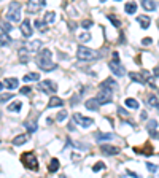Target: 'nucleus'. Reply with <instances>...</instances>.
<instances>
[{"instance_id": "49", "label": "nucleus", "mask_w": 159, "mask_h": 178, "mask_svg": "<svg viewBox=\"0 0 159 178\" xmlns=\"http://www.w3.org/2000/svg\"><path fill=\"white\" fill-rule=\"evenodd\" d=\"M116 2H119V0H116Z\"/></svg>"}, {"instance_id": "21", "label": "nucleus", "mask_w": 159, "mask_h": 178, "mask_svg": "<svg viewBox=\"0 0 159 178\" xmlns=\"http://www.w3.org/2000/svg\"><path fill=\"white\" fill-rule=\"evenodd\" d=\"M54 21H56V13L54 11H46L45 18H43V22L45 24H53Z\"/></svg>"}, {"instance_id": "11", "label": "nucleus", "mask_w": 159, "mask_h": 178, "mask_svg": "<svg viewBox=\"0 0 159 178\" xmlns=\"http://www.w3.org/2000/svg\"><path fill=\"white\" fill-rule=\"evenodd\" d=\"M42 46H43V43L40 40H34L32 43H27L26 45V51L27 53H37L38 49H42Z\"/></svg>"}, {"instance_id": "27", "label": "nucleus", "mask_w": 159, "mask_h": 178, "mask_svg": "<svg viewBox=\"0 0 159 178\" xmlns=\"http://www.w3.org/2000/svg\"><path fill=\"white\" fill-rule=\"evenodd\" d=\"M21 108H22V104L19 100H16V102H13V104L8 105V111H11V113H13V111H19Z\"/></svg>"}, {"instance_id": "6", "label": "nucleus", "mask_w": 159, "mask_h": 178, "mask_svg": "<svg viewBox=\"0 0 159 178\" xmlns=\"http://www.w3.org/2000/svg\"><path fill=\"white\" fill-rule=\"evenodd\" d=\"M108 69L113 72V75H116V77H119V78H123L124 75H126L124 65L118 61V57H113V61H110V62H108Z\"/></svg>"}, {"instance_id": "4", "label": "nucleus", "mask_w": 159, "mask_h": 178, "mask_svg": "<svg viewBox=\"0 0 159 178\" xmlns=\"http://www.w3.org/2000/svg\"><path fill=\"white\" fill-rule=\"evenodd\" d=\"M21 162H22L27 168H29V170H34V172L38 170V162H37V157H35V154L30 153V151L22 153V156H21Z\"/></svg>"}, {"instance_id": "20", "label": "nucleus", "mask_w": 159, "mask_h": 178, "mask_svg": "<svg viewBox=\"0 0 159 178\" xmlns=\"http://www.w3.org/2000/svg\"><path fill=\"white\" fill-rule=\"evenodd\" d=\"M145 102H146L149 107H153V108L159 110V99H157L156 96H148V99H146Z\"/></svg>"}, {"instance_id": "42", "label": "nucleus", "mask_w": 159, "mask_h": 178, "mask_svg": "<svg viewBox=\"0 0 159 178\" xmlns=\"http://www.w3.org/2000/svg\"><path fill=\"white\" fill-rule=\"evenodd\" d=\"M118 113H119L121 116H129V113H127L124 108H118Z\"/></svg>"}, {"instance_id": "12", "label": "nucleus", "mask_w": 159, "mask_h": 178, "mask_svg": "<svg viewBox=\"0 0 159 178\" xmlns=\"http://www.w3.org/2000/svg\"><path fill=\"white\" fill-rule=\"evenodd\" d=\"M100 151L104 153V154H107V156H116V154L119 153V149H118L116 146H110V145H102V146H100Z\"/></svg>"}, {"instance_id": "38", "label": "nucleus", "mask_w": 159, "mask_h": 178, "mask_svg": "<svg viewBox=\"0 0 159 178\" xmlns=\"http://www.w3.org/2000/svg\"><path fill=\"white\" fill-rule=\"evenodd\" d=\"M102 168H105V165H104V162H97L94 167H92V170H94V172H100L102 170Z\"/></svg>"}, {"instance_id": "16", "label": "nucleus", "mask_w": 159, "mask_h": 178, "mask_svg": "<svg viewBox=\"0 0 159 178\" xmlns=\"http://www.w3.org/2000/svg\"><path fill=\"white\" fill-rule=\"evenodd\" d=\"M64 105V100L59 99V97H51L50 102H48V108H58V107H62Z\"/></svg>"}, {"instance_id": "39", "label": "nucleus", "mask_w": 159, "mask_h": 178, "mask_svg": "<svg viewBox=\"0 0 159 178\" xmlns=\"http://www.w3.org/2000/svg\"><path fill=\"white\" fill-rule=\"evenodd\" d=\"M81 27L83 29H89V27H92V21H89V19H85L81 22Z\"/></svg>"}, {"instance_id": "34", "label": "nucleus", "mask_w": 159, "mask_h": 178, "mask_svg": "<svg viewBox=\"0 0 159 178\" xmlns=\"http://www.w3.org/2000/svg\"><path fill=\"white\" fill-rule=\"evenodd\" d=\"M67 116H69L67 111H61V113L58 115V118H56V119H58V123H62L64 119H67Z\"/></svg>"}, {"instance_id": "25", "label": "nucleus", "mask_w": 159, "mask_h": 178, "mask_svg": "<svg viewBox=\"0 0 159 178\" xmlns=\"http://www.w3.org/2000/svg\"><path fill=\"white\" fill-rule=\"evenodd\" d=\"M26 83H29V81H38L40 80V75L38 73H27L24 75V78H22Z\"/></svg>"}, {"instance_id": "44", "label": "nucleus", "mask_w": 159, "mask_h": 178, "mask_svg": "<svg viewBox=\"0 0 159 178\" xmlns=\"http://www.w3.org/2000/svg\"><path fill=\"white\" fill-rule=\"evenodd\" d=\"M127 175H130V176H134V178H137L138 175L135 173V172H132V170H127Z\"/></svg>"}, {"instance_id": "18", "label": "nucleus", "mask_w": 159, "mask_h": 178, "mask_svg": "<svg viewBox=\"0 0 159 178\" xmlns=\"http://www.w3.org/2000/svg\"><path fill=\"white\" fill-rule=\"evenodd\" d=\"M137 22L140 24V27H142V29H148L151 19H149L148 16H138V18H137Z\"/></svg>"}, {"instance_id": "40", "label": "nucleus", "mask_w": 159, "mask_h": 178, "mask_svg": "<svg viewBox=\"0 0 159 178\" xmlns=\"http://www.w3.org/2000/svg\"><path fill=\"white\" fill-rule=\"evenodd\" d=\"M19 92H21V94H24V96H29L30 92H32V88H27V86H26V88H21Z\"/></svg>"}, {"instance_id": "3", "label": "nucleus", "mask_w": 159, "mask_h": 178, "mask_svg": "<svg viewBox=\"0 0 159 178\" xmlns=\"http://www.w3.org/2000/svg\"><path fill=\"white\" fill-rule=\"evenodd\" d=\"M111 99H113V92H111V88L100 86V91L97 92V96H96V100L99 102V105L110 104V102H111Z\"/></svg>"}, {"instance_id": "43", "label": "nucleus", "mask_w": 159, "mask_h": 178, "mask_svg": "<svg viewBox=\"0 0 159 178\" xmlns=\"http://www.w3.org/2000/svg\"><path fill=\"white\" fill-rule=\"evenodd\" d=\"M142 43H143L145 46H148V45H151V38H143V40H142Z\"/></svg>"}, {"instance_id": "2", "label": "nucleus", "mask_w": 159, "mask_h": 178, "mask_svg": "<svg viewBox=\"0 0 159 178\" xmlns=\"http://www.w3.org/2000/svg\"><path fill=\"white\" fill-rule=\"evenodd\" d=\"M6 19L13 22L21 21V3L19 2H11L6 8Z\"/></svg>"}, {"instance_id": "46", "label": "nucleus", "mask_w": 159, "mask_h": 178, "mask_svg": "<svg viewBox=\"0 0 159 178\" xmlns=\"http://www.w3.org/2000/svg\"><path fill=\"white\" fill-rule=\"evenodd\" d=\"M3 88H5V86H3V83H0V91H2Z\"/></svg>"}, {"instance_id": "45", "label": "nucleus", "mask_w": 159, "mask_h": 178, "mask_svg": "<svg viewBox=\"0 0 159 178\" xmlns=\"http://www.w3.org/2000/svg\"><path fill=\"white\" fill-rule=\"evenodd\" d=\"M154 77H159V65H157V67H154Z\"/></svg>"}, {"instance_id": "32", "label": "nucleus", "mask_w": 159, "mask_h": 178, "mask_svg": "<svg viewBox=\"0 0 159 178\" xmlns=\"http://www.w3.org/2000/svg\"><path fill=\"white\" fill-rule=\"evenodd\" d=\"M80 42H83V43H86V42H89L91 40V34H88V32H83V34H80Z\"/></svg>"}, {"instance_id": "7", "label": "nucleus", "mask_w": 159, "mask_h": 178, "mask_svg": "<svg viewBox=\"0 0 159 178\" xmlns=\"http://www.w3.org/2000/svg\"><path fill=\"white\" fill-rule=\"evenodd\" d=\"M38 91L45 92V94H54V92H58V84L51 80H45L38 84Z\"/></svg>"}, {"instance_id": "29", "label": "nucleus", "mask_w": 159, "mask_h": 178, "mask_svg": "<svg viewBox=\"0 0 159 178\" xmlns=\"http://www.w3.org/2000/svg\"><path fill=\"white\" fill-rule=\"evenodd\" d=\"M126 105L129 107V108H132V110H137L138 108V102L135 100V99H126Z\"/></svg>"}, {"instance_id": "36", "label": "nucleus", "mask_w": 159, "mask_h": 178, "mask_svg": "<svg viewBox=\"0 0 159 178\" xmlns=\"http://www.w3.org/2000/svg\"><path fill=\"white\" fill-rule=\"evenodd\" d=\"M146 168H148V172H151V173L157 172V165H154L153 162H146Z\"/></svg>"}, {"instance_id": "24", "label": "nucleus", "mask_w": 159, "mask_h": 178, "mask_svg": "<svg viewBox=\"0 0 159 178\" xmlns=\"http://www.w3.org/2000/svg\"><path fill=\"white\" fill-rule=\"evenodd\" d=\"M146 129H148V132L151 134V135H154L156 129H157V121H154V119L148 121V124H146Z\"/></svg>"}, {"instance_id": "30", "label": "nucleus", "mask_w": 159, "mask_h": 178, "mask_svg": "<svg viewBox=\"0 0 159 178\" xmlns=\"http://www.w3.org/2000/svg\"><path fill=\"white\" fill-rule=\"evenodd\" d=\"M100 86H111V89H115V88H118V84H116V81H113L111 78H107L104 83L100 84Z\"/></svg>"}, {"instance_id": "31", "label": "nucleus", "mask_w": 159, "mask_h": 178, "mask_svg": "<svg viewBox=\"0 0 159 178\" xmlns=\"http://www.w3.org/2000/svg\"><path fill=\"white\" fill-rule=\"evenodd\" d=\"M107 18H108V21H111V22H113V26H115V27H119V26H121V21L118 19L116 16H113V14H108Z\"/></svg>"}, {"instance_id": "1", "label": "nucleus", "mask_w": 159, "mask_h": 178, "mask_svg": "<svg viewBox=\"0 0 159 178\" xmlns=\"http://www.w3.org/2000/svg\"><path fill=\"white\" fill-rule=\"evenodd\" d=\"M37 65H38V69L45 70V72H51V70H56V65L54 62H51V51L50 49H42L40 54H38V57H37Z\"/></svg>"}, {"instance_id": "37", "label": "nucleus", "mask_w": 159, "mask_h": 178, "mask_svg": "<svg viewBox=\"0 0 159 178\" xmlns=\"http://www.w3.org/2000/svg\"><path fill=\"white\" fill-rule=\"evenodd\" d=\"M26 127H27V130H29V132H35V130H37V123H35V121H34L32 124H30V123H27Z\"/></svg>"}, {"instance_id": "14", "label": "nucleus", "mask_w": 159, "mask_h": 178, "mask_svg": "<svg viewBox=\"0 0 159 178\" xmlns=\"http://www.w3.org/2000/svg\"><path fill=\"white\" fill-rule=\"evenodd\" d=\"M27 142H29V137H27V134L16 135V137L13 138V145H14V146H21V145H24V143H27Z\"/></svg>"}, {"instance_id": "28", "label": "nucleus", "mask_w": 159, "mask_h": 178, "mask_svg": "<svg viewBox=\"0 0 159 178\" xmlns=\"http://www.w3.org/2000/svg\"><path fill=\"white\" fill-rule=\"evenodd\" d=\"M11 43V38L6 34H0V46H6Z\"/></svg>"}, {"instance_id": "19", "label": "nucleus", "mask_w": 159, "mask_h": 178, "mask_svg": "<svg viewBox=\"0 0 159 178\" xmlns=\"http://www.w3.org/2000/svg\"><path fill=\"white\" fill-rule=\"evenodd\" d=\"M86 108L88 110H91V111H97L99 110V102L96 100V99H89V100H86Z\"/></svg>"}, {"instance_id": "15", "label": "nucleus", "mask_w": 159, "mask_h": 178, "mask_svg": "<svg viewBox=\"0 0 159 178\" xmlns=\"http://www.w3.org/2000/svg\"><path fill=\"white\" fill-rule=\"evenodd\" d=\"M94 137H96L97 142H107V140H113L115 138L113 134H105V132H96Z\"/></svg>"}, {"instance_id": "48", "label": "nucleus", "mask_w": 159, "mask_h": 178, "mask_svg": "<svg viewBox=\"0 0 159 178\" xmlns=\"http://www.w3.org/2000/svg\"><path fill=\"white\" fill-rule=\"evenodd\" d=\"M157 29H159V19H157Z\"/></svg>"}, {"instance_id": "10", "label": "nucleus", "mask_w": 159, "mask_h": 178, "mask_svg": "<svg viewBox=\"0 0 159 178\" xmlns=\"http://www.w3.org/2000/svg\"><path fill=\"white\" fill-rule=\"evenodd\" d=\"M21 34L26 37V38H30V37H32L34 30H32V24H30L29 19H24L21 22Z\"/></svg>"}, {"instance_id": "41", "label": "nucleus", "mask_w": 159, "mask_h": 178, "mask_svg": "<svg viewBox=\"0 0 159 178\" xmlns=\"http://www.w3.org/2000/svg\"><path fill=\"white\" fill-rule=\"evenodd\" d=\"M34 24H35V27H37V29H40L42 32H45V29H43V22H40V21H35Z\"/></svg>"}, {"instance_id": "26", "label": "nucleus", "mask_w": 159, "mask_h": 178, "mask_svg": "<svg viewBox=\"0 0 159 178\" xmlns=\"http://www.w3.org/2000/svg\"><path fill=\"white\" fill-rule=\"evenodd\" d=\"M59 161L58 159H51V162H50V165H48V170L51 172V173H54V172H58V168H59Z\"/></svg>"}, {"instance_id": "47", "label": "nucleus", "mask_w": 159, "mask_h": 178, "mask_svg": "<svg viewBox=\"0 0 159 178\" xmlns=\"http://www.w3.org/2000/svg\"><path fill=\"white\" fill-rule=\"evenodd\" d=\"M100 2H102V3H104V2H107V0H100Z\"/></svg>"}, {"instance_id": "17", "label": "nucleus", "mask_w": 159, "mask_h": 178, "mask_svg": "<svg viewBox=\"0 0 159 178\" xmlns=\"http://www.w3.org/2000/svg\"><path fill=\"white\" fill-rule=\"evenodd\" d=\"M142 6L146 11H154L156 10V2L154 0H142Z\"/></svg>"}, {"instance_id": "8", "label": "nucleus", "mask_w": 159, "mask_h": 178, "mask_svg": "<svg viewBox=\"0 0 159 178\" xmlns=\"http://www.w3.org/2000/svg\"><path fill=\"white\" fill-rule=\"evenodd\" d=\"M73 119H75V123H77L78 126H81V127H91L92 124H94V119L92 118H86V116H83V115H80V113H75L73 115Z\"/></svg>"}, {"instance_id": "33", "label": "nucleus", "mask_w": 159, "mask_h": 178, "mask_svg": "<svg viewBox=\"0 0 159 178\" xmlns=\"http://www.w3.org/2000/svg\"><path fill=\"white\" fill-rule=\"evenodd\" d=\"M0 27H2V29H3V32H10L11 30V24H8L6 21H3V22H0Z\"/></svg>"}, {"instance_id": "22", "label": "nucleus", "mask_w": 159, "mask_h": 178, "mask_svg": "<svg viewBox=\"0 0 159 178\" xmlns=\"http://www.w3.org/2000/svg\"><path fill=\"white\" fill-rule=\"evenodd\" d=\"M129 77H130V80L132 81H135V83H140V84H145V78H143V75L142 73H129Z\"/></svg>"}, {"instance_id": "13", "label": "nucleus", "mask_w": 159, "mask_h": 178, "mask_svg": "<svg viewBox=\"0 0 159 178\" xmlns=\"http://www.w3.org/2000/svg\"><path fill=\"white\" fill-rule=\"evenodd\" d=\"M3 86L6 89H10V91H14L18 86H19V81H18L16 78H6L5 83H3Z\"/></svg>"}, {"instance_id": "35", "label": "nucleus", "mask_w": 159, "mask_h": 178, "mask_svg": "<svg viewBox=\"0 0 159 178\" xmlns=\"http://www.w3.org/2000/svg\"><path fill=\"white\" fill-rule=\"evenodd\" d=\"M10 99H13V94H0V104H5Z\"/></svg>"}, {"instance_id": "23", "label": "nucleus", "mask_w": 159, "mask_h": 178, "mask_svg": "<svg viewBox=\"0 0 159 178\" xmlns=\"http://www.w3.org/2000/svg\"><path fill=\"white\" fill-rule=\"evenodd\" d=\"M124 11H126L127 14H134V13L137 11V3H135V2H129V3H126Z\"/></svg>"}, {"instance_id": "9", "label": "nucleus", "mask_w": 159, "mask_h": 178, "mask_svg": "<svg viewBox=\"0 0 159 178\" xmlns=\"http://www.w3.org/2000/svg\"><path fill=\"white\" fill-rule=\"evenodd\" d=\"M42 6H45V2H42V0H29V2H27V10H29L30 14L38 13Z\"/></svg>"}, {"instance_id": "5", "label": "nucleus", "mask_w": 159, "mask_h": 178, "mask_svg": "<svg viewBox=\"0 0 159 178\" xmlns=\"http://www.w3.org/2000/svg\"><path fill=\"white\" fill-rule=\"evenodd\" d=\"M77 56H78V59H80V61H94V59L99 57V54H97L94 49L86 48V46H83V45L78 48Z\"/></svg>"}]
</instances>
